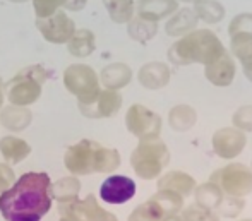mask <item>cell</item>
<instances>
[{"instance_id": "ac0fdd59", "label": "cell", "mask_w": 252, "mask_h": 221, "mask_svg": "<svg viewBox=\"0 0 252 221\" xmlns=\"http://www.w3.org/2000/svg\"><path fill=\"white\" fill-rule=\"evenodd\" d=\"M130 81H132V69L124 62L108 63L100 72V84L112 91H120L122 88L129 86Z\"/></svg>"}, {"instance_id": "f546056e", "label": "cell", "mask_w": 252, "mask_h": 221, "mask_svg": "<svg viewBox=\"0 0 252 221\" xmlns=\"http://www.w3.org/2000/svg\"><path fill=\"white\" fill-rule=\"evenodd\" d=\"M103 5L117 24H127L134 17V0H103Z\"/></svg>"}, {"instance_id": "484cf974", "label": "cell", "mask_w": 252, "mask_h": 221, "mask_svg": "<svg viewBox=\"0 0 252 221\" xmlns=\"http://www.w3.org/2000/svg\"><path fill=\"white\" fill-rule=\"evenodd\" d=\"M156 33H158V23H155V21L134 16L127 23V34L141 45H146L148 41L153 40L156 36Z\"/></svg>"}, {"instance_id": "d4e9b609", "label": "cell", "mask_w": 252, "mask_h": 221, "mask_svg": "<svg viewBox=\"0 0 252 221\" xmlns=\"http://www.w3.org/2000/svg\"><path fill=\"white\" fill-rule=\"evenodd\" d=\"M197 122V112L190 105H177L168 112V126L177 132H187Z\"/></svg>"}, {"instance_id": "ee69618b", "label": "cell", "mask_w": 252, "mask_h": 221, "mask_svg": "<svg viewBox=\"0 0 252 221\" xmlns=\"http://www.w3.org/2000/svg\"><path fill=\"white\" fill-rule=\"evenodd\" d=\"M182 2H192V3H194L196 0H182Z\"/></svg>"}, {"instance_id": "f6af8a7d", "label": "cell", "mask_w": 252, "mask_h": 221, "mask_svg": "<svg viewBox=\"0 0 252 221\" xmlns=\"http://www.w3.org/2000/svg\"><path fill=\"white\" fill-rule=\"evenodd\" d=\"M60 221H67V220H63V218H60Z\"/></svg>"}, {"instance_id": "44dd1931", "label": "cell", "mask_w": 252, "mask_h": 221, "mask_svg": "<svg viewBox=\"0 0 252 221\" xmlns=\"http://www.w3.org/2000/svg\"><path fill=\"white\" fill-rule=\"evenodd\" d=\"M0 155L7 165H17L31 155V146L16 135H5L0 139Z\"/></svg>"}, {"instance_id": "7bdbcfd3", "label": "cell", "mask_w": 252, "mask_h": 221, "mask_svg": "<svg viewBox=\"0 0 252 221\" xmlns=\"http://www.w3.org/2000/svg\"><path fill=\"white\" fill-rule=\"evenodd\" d=\"M239 221H252V218H242V220H239Z\"/></svg>"}, {"instance_id": "8fae6325", "label": "cell", "mask_w": 252, "mask_h": 221, "mask_svg": "<svg viewBox=\"0 0 252 221\" xmlns=\"http://www.w3.org/2000/svg\"><path fill=\"white\" fill-rule=\"evenodd\" d=\"M122 95L112 89H100L96 98L88 103H77V108L88 119H110L122 108Z\"/></svg>"}, {"instance_id": "d6a6232c", "label": "cell", "mask_w": 252, "mask_h": 221, "mask_svg": "<svg viewBox=\"0 0 252 221\" xmlns=\"http://www.w3.org/2000/svg\"><path fill=\"white\" fill-rule=\"evenodd\" d=\"M163 220H166L165 213L151 199H148L146 202L137 206L129 215V218H127V221H163Z\"/></svg>"}, {"instance_id": "f1b7e54d", "label": "cell", "mask_w": 252, "mask_h": 221, "mask_svg": "<svg viewBox=\"0 0 252 221\" xmlns=\"http://www.w3.org/2000/svg\"><path fill=\"white\" fill-rule=\"evenodd\" d=\"M150 199L159 206V209L165 213L166 218L180 215V211L184 209V197H182V195H179V194H175V192L158 190L155 195H151Z\"/></svg>"}, {"instance_id": "cb8c5ba5", "label": "cell", "mask_w": 252, "mask_h": 221, "mask_svg": "<svg viewBox=\"0 0 252 221\" xmlns=\"http://www.w3.org/2000/svg\"><path fill=\"white\" fill-rule=\"evenodd\" d=\"M192 194L194 199H196V206L204 209H211V211H216L218 206L221 204L223 197H225L221 189L216 184H213V182H204L201 185H196Z\"/></svg>"}, {"instance_id": "6da1fadb", "label": "cell", "mask_w": 252, "mask_h": 221, "mask_svg": "<svg viewBox=\"0 0 252 221\" xmlns=\"http://www.w3.org/2000/svg\"><path fill=\"white\" fill-rule=\"evenodd\" d=\"M52 204V178L45 172L24 173L0 194V215L5 221H41Z\"/></svg>"}, {"instance_id": "bcb514c9", "label": "cell", "mask_w": 252, "mask_h": 221, "mask_svg": "<svg viewBox=\"0 0 252 221\" xmlns=\"http://www.w3.org/2000/svg\"><path fill=\"white\" fill-rule=\"evenodd\" d=\"M251 170H252V165H251Z\"/></svg>"}, {"instance_id": "ffe728a7", "label": "cell", "mask_w": 252, "mask_h": 221, "mask_svg": "<svg viewBox=\"0 0 252 221\" xmlns=\"http://www.w3.org/2000/svg\"><path fill=\"white\" fill-rule=\"evenodd\" d=\"M197 23H199V19H197L196 12L190 7H184V9H179L172 14V17L165 26V31L168 36H186L190 31L196 30Z\"/></svg>"}, {"instance_id": "74e56055", "label": "cell", "mask_w": 252, "mask_h": 221, "mask_svg": "<svg viewBox=\"0 0 252 221\" xmlns=\"http://www.w3.org/2000/svg\"><path fill=\"white\" fill-rule=\"evenodd\" d=\"M16 182V173L7 163H0V194L7 190Z\"/></svg>"}, {"instance_id": "4dcf8cb0", "label": "cell", "mask_w": 252, "mask_h": 221, "mask_svg": "<svg viewBox=\"0 0 252 221\" xmlns=\"http://www.w3.org/2000/svg\"><path fill=\"white\" fill-rule=\"evenodd\" d=\"M230 53L233 59L246 63L252 59V34L239 33L230 36Z\"/></svg>"}, {"instance_id": "836d02e7", "label": "cell", "mask_w": 252, "mask_h": 221, "mask_svg": "<svg viewBox=\"0 0 252 221\" xmlns=\"http://www.w3.org/2000/svg\"><path fill=\"white\" fill-rule=\"evenodd\" d=\"M244 209H246V201H244V199L225 195L221 204H220L218 209H216V215L223 216V218H237Z\"/></svg>"}, {"instance_id": "ab89813d", "label": "cell", "mask_w": 252, "mask_h": 221, "mask_svg": "<svg viewBox=\"0 0 252 221\" xmlns=\"http://www.w3.org/2000/svg\"><path fill=\"white\" fill-rule=\"evenodd\" d=\"M3 101H5V93H3V83L0 79V108L3 106Z\"/></svg>"}, {"instance_id": "7c38bea8", "label": "cell", "mask_w": 252, "mask_h": 221, "mask_svg": "<svg viewBox=\"0 0 252 221\" xmlns=\"http://www.w3.org/2000/svg\"><path fill=\"white\" fill-rule=\"evenodd\" d=\"M211 144L216 156L223 159H233L246 149L247 135L235 127H221L213 134Z\"/></svg>"}, {"instance_id": "b9f144b4", "label": "cell", "mask_w": 252, "mask_h": 221, "mask_svg": "<svg viewBox=\"0 0 252 221\" xmlns=\"http://www.w3.org/2000/svg\"><path fill=\"white\" fill-rule=\"evenodd\" d=\"M9 2H12V3H26V2H30V0H9Z\"/></svg>"}, {"instance_id": "d6986e66", "label": "cell", "mask_w": 252, "mask_h": 221, "mask_svg": "<svg viewBox=\"0 0 252 221\" xmlns=\"http://www.w3.org/2000/svg\"><path fill=\"white\" fill-rule=\"evenodd\" d=\"M179 10V0H139L137 16L158 23L166 16H172Z\"/></svg>"}, {"instance_id": "9c48e42d", "label": "cell", "mask_w": 252, "mask_h": 221, "mask_svg": "<svg viewBox=\"0 0 252 221\" xmlns=\"http://www.w3.org/2000/svg\"><path fill=\"white\" fill-rule=\"evenodd\" d=\"M60 216L67 221H119L113 213L106 211L98 204L94 194L86 195L84 199H74L67 204H59Z\"/></svg>"}, {"instance_id": "8992f818", "label": "cell", "mask_w": 252, "mask_h": 221, "mask_svg": "<svg viewBox=\"0 0 252 221\" xmlns=\"http://www.w3.org/2000/svg\"><path fill=\"white\" fill-rule=\"evenodd\" d=\"M63 86L77 98V103H88L100 93V77L86 63H70L63 72Z\"/></svg>"}, {"instance_id": "3957f363", "label": "cell", "mask_w": 252, "mask_h": 221, "mask_svg": "<svg viewBox=\"0 0 252 221\" xmlns=\"http://www.w3.org/2000/svg\"><path fill=\"white\" fill-rule=\"evenodd\" d=\"M48 70L43 65H30L24 67L19 74L12 77L3 86L5 99H9L10 105L28 106L36 103L43 91V83L48 79Z\"/></svg>"}, {"instance_id": "e575fe53", "label": "cell", "mask_w": 252, "mask_h": 221, "mask_svg": "<svg viewBox=\"0 0 252 221\" xmlns=\"http://www.w3.org/2000/svg\"><path fill=\"white\" fill-rule=\"evenodd\" d=\"M179 216H180V221H220V216L216 215V211L199 208V206H196V204L182 209Z\"/></svg>"}, {"instance_id": "277c9868", "label": "cell", "mask_w": 252, "mask_h": 221, "mask_svg": "<svg viewBox=\"0 0 252 221\" xmlns=\"http://www.w3.org/2000/svg\"><path fill=\"white\" fill-rule=\"evenodd\" d=\"M170 163V149L159 137L144 139L130 155V166L141 180H155Z\"/></svg>"}, {"instance_id": "60d3db41", "label": "cell", "mask_w": 252, "mask_h": 221, "mask_svg": "<svg viewBox=\"0 0 252 221\" xmlns=\"http://www.w3.org/2000/svg\"><path fill=\"white\" fill-rule=\"evenodd\" d=\"M163 221H180V216L177 215V216H170V218H166V220H163Z\"/></svg>"}, {"instance_id": "9a60e30c", "label": "cell", "mask_w": 252, "mask_h": 221, "mask_svg": "<svg viewBox=\"0 0 252 221\" xmlns=\"http://www.w3.org/2000/svg\"><path fill=\"white\" fill-rule=\"evenodd\" d=\"M170 77H172L170 67L165 62H158V60L144 63L139 69V74H137V79H139L141 86L151 89V91L163 89L170 83Z\"/></svg>"}, {"instance_id": "7a4b0ae2", "label": "cell", "mask_w": 252, "mask_h": 221, "mask_svg": "<svg viewBox=\"0 0 252 221\" xmlns=\"http://www.w3.org/2000/svg\"><path fill=\"white\" fill-rule=\"evenodd\" d=\"M221 40L209 30H194L182 36L168 48V60L173 65H190V63L213 62L225 52Z\"/></svg>"}, {"instance_id": "4fadbf2b", "label": "cell", "mask_w": 252, "mask_h": 221, "mask_svg": "<svg viewBox=\"0 0 252 221\" xmlns=\"http://www.w3.org/2000/svg\"><path fill=\"white\" fill-rule=\"evenodd\" d=\"M136 182L127 175H110L100 187V199L106 204H126L136 195Z\"/></svg>"}, {"instance_id": "e0dca14e", "label": "cell", "mask_w": 252, "mask_h": 221, "mask_svg": "<svg viewBox=\"0 0 252 221\" xmlns=\"http://www.w3.org/2000/svg\"><path fill=\"white\" fill-rule=\"evenodd\" d=\"M33 122V112L28 106L7 105L0 108V124L10 132H23Z\"/></svg>"}, {"instance_id": "5b68a950", "label": "cell", "mask_w": 252, "mask_h": 221, "mask_svg": "<svg viewBox=\"0 0 252 221\" xmlns=\"http://www.w3.org/2000/svg\"><path fill=\"white\" fill-rule=\"evenodd\" d=\"M209 182L216 184L225 195L230 197H247L252 194V170L244 163H230L215 170Z\"/></svg>"}, {"instance_id": "30bf717a", "label": "cell", "mask_w": 252, "mask_h": 221, "mask_svg": "<svg viewBox=\"0 0 252 221\" xmlns=\"http://www.w3.org/2000/svg\"><path fill=\"white\" fill-rule=\"evenodd\" d=\"M36 28L41 36L53 45L67 43L77 30L74 19H70L63 10H57L55 14L43 17V19H36Z\"/></svg>"}, {"instance_id": "2e32d148", "label": "cell", "mask_w": 252, "mask_h": 221, "mask_svg": "<svg viewBox=\"0 0 252 221\" xmlns=\"http://www.w3.org/2000/svg\"><path fill=\"white\" fill-rule=\"evenodd\" d=\"M159 180L156 182V187L158 190H170L175 192V194L187 197V195H192L194 189H196V180L192 175L182 172V170H172V172H166L165 175H159Z\"/></svg>"}, {"instance_id": "5bb4252c", "label": "cell", "mask_w": 252, "mask_h": 221, "mask_svg": "<svg viewBox=\"0 0 252 221\" xmlns=\"http://www.w3.org/2000/svg\"><path fill=\"white\" fill-rule=\"evenodd\" d=\"M235 72H237L235 59H233L228 50H225L218 59H215L213 62L204 65L206 79L216 88L230 86L233 83V79H235Z\"/></svg>"}, {"instance_id": "7402d4cb", "label": "cell", "mask_w": 252, "mask_h": 221, "mask_svg": "<svg viewBox=\"0 0 252 221\" xmlns=\"http://www.w3.org/2000/svg\"><path fill=\"white\" fill-rule=\"evenodd\" d=\"M65 45H67V52L72 57H76V59H86L96 48V38H94L93 31L83 28V30H76V33L72 34V38Z\"/></svg>"}, {"instance_id": "52a82bcc", "label": "cell", "mask_w": 252, "mask_h": 221, "mask_svg": "<svg viewBox=\"0 0 252 221\" xmlns=\"http://www.w3.org/2000/svg\"><path fill=\"white\" fill-rule=\"evenodd\" d=\"M100 146V142L91 141V139H81L79 142L67 148L63 155V165L70 172V175L83 177L94 173Z\"/></svg>"}, {"instance_id": "603a6c76", "label": "cell", "mask_w": 252, "mask_h": 221, "mask_svg": "<svg viewBox=\"0 0 252 221\" xmlns=\"http://www.w3.org/2000/svg\"><path fill=\"white\" fill-rule=\"evenodd\" d=\"M88 0H33L34 14H36V19H43L52 14H55L60 7H63L65 10H83L86 7Z\"/></svg>"}, {"instance_id": "4316f807", "label": "cell", "mask_w": 252, "mask_h": 221, "mask_svg": "<svg viewBox=\"0 0 252 221\" xmlns=\"http://www.w3.org/2000/svg\"><path fill=\"white\" fill-rule=\"evenodd\" d=\"M79 192H81V182L74 175L62 177L55 184H52V197L59 204L72 202L74 199L79 197Z\"/></svg>"}, {"instance_id": "1f68e13d", "label": "cell", "mask_w": 252, "mask_h": 221, "mask_svg": "<svg viewBox=\"0 0 252 221\" xmlns=\"http://www.w3.org/2000/svg\"><path fill=\"white\" fill-rule=\"evenodd\" d=\"M120 163H122V158H120V153L117 149L100 146L98 148V159L94 173H112L119 168Z\"/></svg>"}, {"instance_id": "d590c367", "label": "cell", "mask_w": 252, "mask_h": 221, "mask_svg": "<svg viewBox=\"0 0 252 221\" xmlns=\"http://www.w3.org/2000/svg\"><path fill=\"white\" fill-rule=\"evenodd\" d=\"M232 127L242 130L244 134L252 132V105H242L232 117Z\"/></svg>"}, {"instance_id": "8d00e7d4", "label": "cell", "mask_w": 252, "mask_h": 221, "mask_svg": "<svg viewBox=\"0 0 252 221\" xmlns=\"http://www.w3.org/2000/svg\"><path fill=\"white\" fill-rule=\"evenodd\" d=\"M239 33L252 34V12H242L230 21L228 34L233 36V34H239Z\"/></svg>"}, {"instance_id": "83f0119b", "label": "cell", "mask_w": 252, "mask_h": 221, "mask_svg": "<svg viewBox=\"0 0 252 221\" xmlns=\"http://www.w3.org/2000/svg\"><path fill=\"white\" fill-rule=\"evenodd\" d=\"M192 10L197 19L204 21L206 24H216L225 17V7L216 0H196Z\"/></svg>"}, {"instance_id": "f35d334b", "label": "cell", "mask_w": 252, "mask_h": 221, "mask_svg": "<svg viewBox=\"0 0 252 221\" xmlns=\"http://www.w3.org/2000/svg\"><path fill=\"white\" fill-rule=\"evenodd\" d=\"M242 65H244V76H246L247 79L252 83V59L247 60V62L242 63Z\"/></svg>"}, {"instance_id": "ba28073f", "label": "cell", "mask_w": 252, "mask_h": 221, "mask_svg": "<svg viewBox=\"0 0 252 221\" xmlns=\"http://www.w3.org/2000/svg\"><path fill=\"white\" fill-rule=\"evenodd\" d=\"M126 127L139 141L155 139L159 137V134H161V117L150 110L148 106L136 103V105L129 106V110H127Z\"/></svg>"}]
</instances>
